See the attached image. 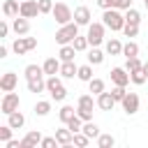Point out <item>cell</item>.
I'll return each mask as SVG.
<instances>
[{"instance_id":"obj_1","label":"cell","mask_w":148,"mask_h":148,"mask_svg":"<svg viewBox=\"0 0 148 148\" xmlns=\"http://www.w3.org/2000/svg\"><path fill=\"white\" fill-rule=\"evenodd\" d=\"M102 23L111 30V32H123V28H125V12H120V9H104V14H102Z\"/></svg>"},{"instance_id":"obj_2","label":"cell","mask_w":148,"mask_h":148,"mask_svg":"<svg viewBox=\"0 0 148 148\" xmlns=\"http://www.w3.org/2000/svg\"><path fill=\"white\" fill-rule=\"evenodd\" d=\"M79 23H74V21H69V23H65V25H60L58 30H56V42L62 46V44H72L74 42V37L79 35Z\"/></svg>"},{"instance_id":"obj_3","label":"cell","mask_w":148,"mask_h":148,"mask_svg":"<svg viewBox=\"0 0 148 148\" xmlns=\"http://www.w3.org/2000/svg\"><path fill=\"white\" fill-rule=\"evenodd\" d=\"M97 104V99H92V95H79V102H76V116L86 123V120H92V106Z\"/></svg>"},{"instance_id":"obj_4","label":"cell","mask_w":148,"mask_h":148,"mask_svg":"<svg viewBox=\"0 0 148 148\" xmlns=\"http://www.w3.org/2000/svg\"><path fill=\"white\" fill-rule=\"evenodd\" d=\"M86 37H88L90 46H99V44H104V37H106V25H104L102 21H92V23L88 25Z\"/></svg>"},{"instance_id":"obj_5","label":"cell","mask_w":148,"mask_h":148,"mask_svg":"<svg viewBox=\"0 0 148 148\" xmlns=\"http://www.w3.org/2000/svg\"><path fill=\"white\" fill-rule=\"evenodd\" d=\"M46 92H49L51 99H56V102H62V99L67 97V90H65V86H62V81H60L58 74H53V76L46 79Z\"/></svg>"},{"instance_id":"obj_6","label":"cell","mask_w":148,"mask_h":148,"mask_svg":"<svg viewBox=\"0 0 148 148\" xmlns=\"http://www.w3.org/2000/svg\"><path fill=\"white\" fill-rule=\"evenodd\" d=\"M51 16L56 18V23H58V25H65V23L74 21V12H72V9H69V5H65V2H56V5H53Z\"/></svg>"},{"instance_id":"obj_7","label":"cell","mask_w":148,"mask_h":148,"mask_svg":"<svg viewBox=\"0 0 148 148\" xmlns=\"http://www.w3.org/2000/svg\"><path fill=\"white\" fill-rule=\"evenodd\" d=\"M32 49H37V39H35V37H23V35H18V37L12 42V51H14L16 56H23V53H28V51H32Z\"/></svg>"},{"instance_id":"obj_8","label":"cell","mask_w":148,"mask_h":148,"mask_svg":"<svg viewBox=\"0 0 148 148\" xmlns=\"http://www.w3.org/2000/svg\"><path fill=\"white\" fill-rule=\"evenodd\" d=\"M18 104H21V99H18V95L12 90V92H5V97H2V102H0V111L5 113V116H9L12 111H16L18 109Z\"/></svg>"},{"instance_id":"obj_9","label":"cell","mask_w":148,"mask_h":148,"mask_svg":"<svg viewBox=\"0 0 148 148\" xmlns=\"http://www.w3.org/2000/svg\"><path fill=\"white\" fill-rule=\"evenodd\" d=\"M109 74H111V83H113V86H125V88H127V83L132 81V79H130V72H127L125 67H113Z\"/></svg>"},{"instance_id":"obj_10","label":"cell","mask_w":148,"mask_h":148,"mask_svg":"<svg viewBox=\"0 0 148 148\" xmlns=\"http://www.w3.org/2000/svg\"><path fill=\"white\" fill-rule=\"evenodd\" d=\"M120 104H123V111H125L127 116H134V113L139 111V95H136V92H127Z\"/></svg>"},{"instance_id":"obj_11","label":"cell","mask_w":148,"mask_h":148,"mask_svg":"<svg viewBox=\"0 0 148 148\" xmlns=\"http://www.w3.org/2000/svg\"><path fill=\"white\" fill-rule=\"evenodd\" d=\"M42 12H39V5H37V0H21V14L18 16H25V18H35V16H39Z\"/></svg>"},{"instance_id":"obj_12","label":"cell","mask_w":148,"mask_h":148,"mask_svg":"<svg viewBox=\"0 0 148 148\" xmlns=\"http://www.w3.org/2000/svg\"><path fill=\"white\" fill-rule=\"evenodd\" d=\"M42 139H44V136H42L39 130H30V132L21 139V148H37V146L42 143Z\"/></svg>"},{"instance_id":"obj_13","label":"cell","mask_w":148,"mask_h":148,"mask_svg":"<svg viewBox=\"0 0 148 148\" xmlns=\"http://www.w3.org/2000/svg\"><path fill=\"white\" fill-rule=\"evenodd\" d=\"M16 83H18V76H16L14 72H5V74L0 76V90H2V92H12V90L16 88Z\"/></svg>"},{"instance_id":"obj_14","label":"cell","mask_w":148,"mask_h":148,"mask_svg":"<svg viewBox=\"0 0 148 148\" xmlns=\"http://www.w3.org/2000/svg\"><path fill=\"white\" fill-rule=\"evenodd\" d=\"M56 139H58V143L62 146V148H69L72 143H74V132L65 125V127H60V130H56Z\"/></svg>"},{"instance_id":"obj_15","label":"cell","mask_w":148,"mask_h":148,"mask_svg":"<svg viewBox=\"0 0 148 148\" xmlns=\"http://www.w3.org/2000/svg\"><path fill=\"white\" fill-rule=\"evenodd\" d=\"M90 18H92V14H90V9H88V7H83V5H81V7H76V9H74V23H79V25H86V28H88V25L92 23Z\"/></svg>"},{"instance_id":"obj_16","label":"cell","mask_w":148,"mask_h":148,"mask_svg":"<svg viewBox=\"0 0 148 148\" xmlns=\"http://www.w3.org/2000/svg\"><path fill=\"white\" fill-rule=\"evenodd\" d=\"M2 14H5L7 18H16V16L21 14V2H18V0H5Z\"/></svg>"},{"instance_id":"obj_17","label":"cell","mask_w":148,"mask_h":148,"mask_svg":"<svg viewBox=\"0 0 148 148\" xmlns=\"http://www.w3.org/2000/svg\"><path fill=\"white\" fill-rule=\"evenodd\" d=\"M12 30H14L16 35H28V30H30V18L16 16V18L12 21Z\"/></svg>"},{"instance_id":"obj_18","label":"cell","mask_w":148,"mask_h":148,"mask_svg":"<svg viewBox=\"0 0 148 148\" xmlns=\"http://www.w3.org/2000/svg\"><path fill=\"white\" fill-rule=\"evenodd\" d=\"M60 65H62L60 58H46L42 67H44V74L46 76H53V74H60Z\"/></svg>"},{"instance_id":"obj_19","label":"cell","mask_w":148,"mask_h":148,"mask_svg":"<svg viewBox=\"0 0 148 148\" xmlns=\"http://www.w3.org/2000/svg\"><path fill=\"white\" fill-rule=\"evenodd\" d=\"M25 81H28V90H30V92H35V95L46 90V79H44V74H42V76H32V79H25Z\"/></svg>"},{"instance_id":"obj_20","label":"cell","mask_w":148,"mask_h":148,"mask_svg":"<svg viewBox=\"0 0 148 148\" xmlns=\"http://www.w3.org/2000/svg\"><path fill=\"white\" fill-rule=\"evenodd\" d=\"M97 106H99L102 111H111V109L116 106L113 95H111V92H106V90H104V92H99V95H97Z\"/></svg>"},{"instance_id":"obj_21","label":"cell","mask_w":148,"mask_h":148,"mask_svg":"<svg viewBox=\"0 0 148 148\" xmlns=\"http://www.w3.org/2000/svg\"><path fill=\"white\" fill-rule=\"evenodd\" d=\"M104 51H106L109 56H123V42L116 39V37H111V39L104 42Z\"/></svg>"},{"instance_id":"obj_22","label":"cell","mask_w":148,"mask_h":148,"mask_svg":"<svg viewBox=\"0 0 148 148\" xmlns=\"http://www.w3.org/2000/svg\"><path fill=\"white\" fill-rule=\"evenodd\" d=\"M76 74H79V67L74 65V60H67V62L60 65V76L62 79H74Z\"/></svg>"},{"instance_id":"obj_23","label":"cell","mask_w":148,"mask_h":148,"mask_svg":"<svg viewBox=\"0 0 148 148\" xmlns=\"http://www.w3.org/2000/svg\"><path fill=\"white\" fill-rule=\"evenodd\" d=\"M7 123H9V125H12L14 130H21V127L25 125V116H23V113H21V111L16 109V111H12V113L7 116Z\"/></svg>"},{"instance_id":"obj_24","label":"cell","mask_w":148,"mask_h":148,"mask_svg":"<svg viewBox=\"0 0 148 148\" xmlns=\"http://www.w3.org/2000/svg\"><path fill=\"white\" fill-rule=\"evenodd\" d=\"M74 116H76V109H74V106H69V104H62V106H60V111H58V118H60V123H65V125H67Z\"/></svg>"},{"instance_id":"obj_25","label":"cell","mask_w":148,"mask_h":148,"mask_svg":"<svg viewBox=\"0 0 148 148\" xmlns=\"http://www.w3.org/2000/svg\"><path fill=\"white\" fill-rule=\"evenodd\" d=\"M58 58H60L62 62H67V60H74V58H76V49H74L72 44H62V46H60V53H58Z\"/></svg>"},{"instance_id":"obj_26","label":"cell","mask_w":148,"mask_h":148,"mask_svg":"<svg viewBox=\"0 0 148 148\" xmlns=\"http://www.w3.org/2000/svg\"><path fill=\"white\" fill-rule=\"evenodd\" d=\"M88 62H90V65H102V62H104V51H99L97 46H92V49L88 51Z\"/></svg>"},{"instance_id":"obj_27","label":"cell","mask_w":148,"mask_h":148,"mask_svg":"<svg viewBox=\"0 0 148 148\" xmlns=\"http://www.w3.org/2000/svg\"><path fill=\"white\" fill-rule=\"evenodd\" d=\"M125 23H134V25H139V23H141V12L134 9V7L125 9Z\"/></svg>"},{"instance_id":"obj_28","label":"cell","mask_w":148,"mask_h":148,"mask_svg":"<svg viewBox=\"0 0 148 148\" xmlns=\"http://www.w3.org/2000/svg\"><path fill=\"white\" fill-rule=\"evenodd\" d=\"M130 79H132V83H134V86H143V83L148 81V74H146V72H143V67H141V69L130 72Z\"/></svg>"},{"instance_id":"obj_29","label":"cell","mask_w":148,"mask_h":148,"mask_svg":"<svg viewBox=\"0 0 148 148\" xmlns=\"http://www.w3.org/2000/svg\"><path fill=\"white\" fill-rule=\"evenodd\" d=\"M123 56L125 58H134V56H139V44L136 42H127V44H123Z\"/></svg>"},{"instance_id":"obj_30","label":"cell","mask_w":148,"mask_h":148,"mask_svg":"<svg viewBox=\"0 0 148 148\" xmlns=\"http://www.w3.org/2000/svg\"><path fill=\"white\" fill-rule=\"evenodd\" d=\"M76 79L88 83V81L92 79V65H90V62H88V65H81V67H79V74H76Z\"/></svg>"},{"instance_id":"obj_31","label":"cell","mask_w":148,"mask_h":148,"mask_svg":"<svg viewBox=\"0 0 148 148\" xmlns=\"http://www.w3.org/2000/svg\"><path fill=\"white\" fill-rule=\"evenodd\" d=\"M88 88H90V92L97 97L99 92H104V81H102V79H97V76H92V79L88 81Z\"/></svg>"},{"instance_id":"obj_32","label":"cell","mask_w":148,"mask_h":148,"mask_svg":"<svg viewBox=\"0 0 148 148\" xmlns=\"http://www.w3.org/2000/svg\"><path fill=\"white\" fill-rule=\"evenodd\" d=\"M81 132H86V134H88L90 139H97V136L102 134V132H99V127H97V125H95L92 120H86V123H83V130H81Z\"/></svg>"},{"instance_id":"obj_33","label":"cell","mask_w":148,"mask_h":148,"mask_svg":"<svg viewBox=\"0 0 148 148\" xmlns=\"http://www.w3.org/2000/svg\"><path fill=\"white\" fill-rule=\"evenodd\" d=\"M72 46H74L76 51H86V49L90 46V42H88V37H86V35H76V37H74V42H72Z\"/></svg>"},{"instance_id":"obj_34","label":"cell","mask_w":148,"mask_h":148,"mask_svg":"<svg viewBox=\"0 0 148 148\" xmlns=\"http://www.w3.org/2000/svg\"><path fill=\"white\" fill-rule=\"evenodd\" d=\"M97 146H99V148H113V146H116V139H113L111 134H99V136H97Z\"/></svg>"},{"instance_id":"obj_35","label":"cell","mask_w":148,"mask_h":148,"mask_svg":"<svg viewBox=\"0 0 148 148\" xmlns=\"http://www.w3.org/2000/svg\"><path fill=\"white\" fill-rule=\"evenodd\" d=\"M23 74H25V79H32V76H42V74H44V67H39V65H28V67L23 69Z\"/></svg>"},{"instance_id":"obj_36","label":"cell","mask_w":148,"mask_h":148,"mask_svg":"<svg viewBox=\"0 0 148 148\" xmlns=\"http://www.w3.org/2000/svg\"><path fill=\"white\" fill-rule=\"evenodd\" d=\"M141 67H143V62L139 60V56L127 58V62H125V69H127V72H134V69H141Z\"/></svg>"},{"instance_id":"obj_37","label":"cell","mask_w":148,"mask_h":148,"mask_svg":"<svg viewBox=\"0 0 148 148\" xmlns=\"http://www.w3.org/2000/svg\"><path fill=\"white\" fill-rule=\"evenodd\" d=\"M49 111H51V102L42 99V102H37V104H35V113H37V116H46Z\"/></svg>"},{"instance_id":"obj_38","label":"cell","mask_w":148,"mask_h":148,"mask_svg":"<svg viewBox=\"0 0 148 148\" xmlns=\"http://www.w3.org/2000/svg\"><path fill=\"white\" fill-rule=\"evenodd\" d=\"M88 143H90V136H88L86 132H76V134H74V146L83 148V146H88Z\"/></svg>"},{"instance_id":"obj_39","label":"cell","mask_w":148,"mask_h":148,"mask_svg":"<svg viewBox=\"0 0 148 148\" xmlns=\"http://www.w3.org/2000/svg\"><path fill=\"white\" fill-rule=\"evenodd\" d=\"M111 95H113L116 102H123L125 95H127V90H125V86H113V88H111Z\"/></svg>"},{"instance_id":"obj_40","label":"cell","mask_w":148,"mask_h":148,"mask_svg":"<svg viewBox=\"0 0 148 148\" xmlns=\"http://www.w3.org/2000/svg\"><path fill=\"white\" fill-rule=\"evenodd\" d=\"M12 132H14V127H12L9 123H7V125H0V141L7 143V141L12 139Z\"/></svg>"},{"instance_id":"obj_41","label":"cell","mask_w":148,"mask_h":148,"mask_svg":"<svg viewBox=\"0 0 148 148\" xmlns=\"http://www.w3.org/2000/svg\"><path fill=\"white\" fill-rule=\"evenodd\" d=\"M67 127H69V130H72V132L76 134V132H81V130H83V120H81L79 116H74V118H72V120L67 123Z\"/></svg>"},{"instance_id":"obj_42","label":"cell","mask_w":148,"mask_h":148,"mask_svg":"<svg viewBox=\"0 0 148 148\" xmlns=\"http://www.w3.org/2000/svg\"><path fill=\"white\" fill-rule=\"evenodd\" d=\"M123 35H125V37H136V35H139V25H134V23H125Z\"/></svg>"},{"instance_id":"obj_43","label":"cell","mask_w":148,"mask_h":148,"mask_svg":"<svg viewBox=\"0 0 148 148\" xmlns=\"http://www.w3.org/2000/svg\"><path fill=\"white\" fill-rule=\"evenodd\" d=\"M37 5H39V12L42 14H51L53 12V2L51 0H37Z\"/></svg>"},{"instance_id":"obj_44","label":"cell","mask_w":148,"mask_h":148,"mask_svg":"<svg viewBox=\"0 0 148 148\" xmlns=\"http://www.w3.org/2000/svg\"><path fill=\"white\" fill-rule=\"evenodd\" d=\"M39 146H42V148H56V146H60V143H58V139H56V136H44Z\"/></svg>"},{"instance_id":"obj_45","label":"cell","mask_w":148,"mask_h":148,"mask_svg":"<svg viewBox=\"0 0 148 148\" xmlns=\"http://www.w3.org/2000/svg\"><path fill=\"white\" fill-rule=\"evenodd\" d=\"M97 7L104 12V9H113L116 7V0H97Z\"/></svg>"},{"instance_id":"obj_46","label":"cell","mask_w":148,"mask_h":148,"mask_svg":"<svg viewBox=\"0 0 148 148\" xmlns=\"http://www.w3.org/2000/svg\"><path fill=\"white\" fill-rule=\"evenodd\" d=\"M130 7H132V0H116V9L125 12V9H130Z\"/></svg>"},{"instance_id":"obj_47","label":"cell","mask_w":148,"mask_h":148,"mask_svg":"<svg viewBox=\"0 0 148 148\" xmlns=\"http://www.w3.org/2000/svg\"><path fill=\"white\" fill-rule=\"evenodd\" d=\"M7 35H9V23L2 21V23H0V37H7Z\"/></svg>"},{"instance_id":"obj_48","label":"cell","mask_w":148,"mask_h":148,"mask_svg":"<svg viewBox=\"0 0 148 148\" xmlns=\"http://www.w3.org/2000/svg\"><path fill=\"white\" fill-rule=\"evenodd\" d=\"M7 148H21V141H16V139H9V141H7Z\"/></svg>"},{"instance_id":"obj_49","label":"cell","mask_w":148,"mask_h":148,"mask_svg":"<svg viewBox=\"0 0 148 148\" xmlns=\"http://www.w3.org/2000/svg\"><path fill=\"white\" fill-rule=\"evenodd\" d=\"M7 53H9V49L2 44V46H0V58H7Z\"/></svg>"},{"instance_id":"obj_50","label":"cell","mask_w":148,"mask_h":148,"mask_svg":"<svg viewBox=\"0 0 148 148\" xmlns=\"http://www.w3.org/2000/svg\"><path fill=\"white\" fill-rule=\"evenodd\" d=\"M143 72H146V74H148V60H146V62H143Z\"/></svg>"},{"instance_id":"obj_51","label":"cell","mask_w":148,"mask_h":148,"mask_svg":"<svg viewBox=\"0 0 148 148\" xmlns=\"http://www.w3.org/2000/svg\"><path fill=\"white\" fill-rule=\"evenodd\" d=\"M143 5H146V9H148V0H143Z\"/></svg>"}]
</instances>
